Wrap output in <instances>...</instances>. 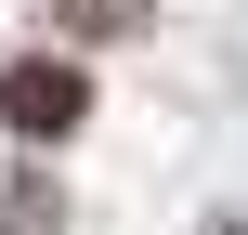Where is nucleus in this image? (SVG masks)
<instances>
[{
  "label": "nucleus",
  "mask_w": 248,
  "mask_h": 235,
  "mask_svg": "<svg viewBox=\"0 0 248 235\" xmlns=\"http://www.w3.org/2000/svg\"><path fill=\"white\" fill-rule=\"evenodd\" d=\"M0 235H65V196H52V183H13V196H0Z\"/></svg>",
  "instance_id": "nucleus-3"
},
{
  "label": "nucleus",
  "mask_w": 248,
  "mask_h": 235,
  "mask_svg": "<svg viewBox=\"0 0 248 235\" xmlns=\"http://www.w3.org/2000/svg\"><path fill=\"white\" fill-rule=\"evenodd\" d=\"M157 0H52V26H78V39H118V26H144Z\"/></svg>",
  "instance_id": "nucleus-2"
},
{
  "label": "nucleus",
  "mask_w": 248,
  "mask_h": 235,
  "mask_svg": "<svg viewBox=\"0 0 248 235\" xmlns=\"http://www.w3.org/2000/svg\"><path fill=\"white\" fill-rule=\"evenodd\" d=\"M209 235H248V209H222V222H209Z\"/></svg>",
  "instance_id": "nucleus-4"
},
{
  "label": "nucleus",
  "mask_w": 248,
  "mask_h": 235,
  "mask_svg": "<svg viewBox=\"0 0 248 235\" xmlns=\"http://www.w3.org/2000/svg\"><path fill=\"white\" fill-rule=\"evenodd\" d=\"M0 118H13L26 144H65V131L92 118V78L52 65V52H26V65H0Z\"/></svg>",
  "instance_id": "nucleus-1"
}]
</instances>
